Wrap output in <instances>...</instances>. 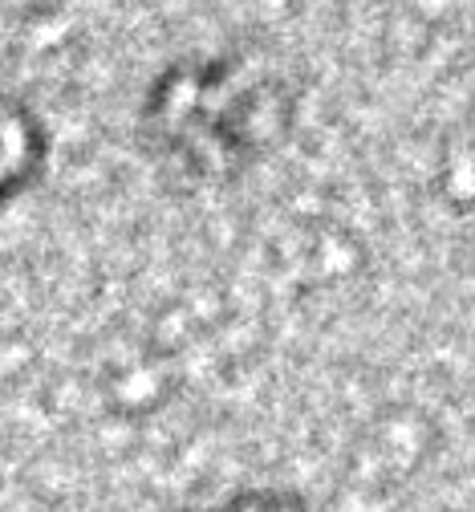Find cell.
Masks as SVG:
<instances>
[{
  "instance_id": "3",
  "label": "cell",
  "mask_w": 475,
  "mask_h": 512,
  "mask_svg": "<svg viewBox=\"0 0 475 512\" xmlns=\"http://www.w3.org/2000/svg\"><path fill=\"white\" fill-rule=\"evenodd\" d=\"M183 512H313V508L293 488H244L216 508H183Z\"/></svg>"
},
{
  "instance_id": "2",
  "label": "cell",
  "mask_w": 475,
  "mask_h": 512,
  "mask_svg": "<svg viewBox=\"0 0 475 512\" xmlns=\"http://www.w3.org/2000/svg\"><path fill=\"white\" fill-rule=\"evenodd\" d=\"M49 167V131L41 114L21 98L0 90V208L21 200Z\"/></svg>"
},
{
  "instance_id": "1",
  "label": "cell",
  "mask_w": 475,
  "mask_h": 512,
  "mask_svg": "<svg viewBox=\"0 0 475 512\" xmlns=\"http://www.w3.org/2000/svg\"><path fill=\"white\" fill-rule=\"evenodd\" d=\"M139 122L155 155L199 179H228L289 135L293 90L236 57H191L151 82Z\"/></svg>"
}]
</instances>
